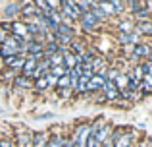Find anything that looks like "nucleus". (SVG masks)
Segmentation results:
<instances>
[{
  "label": "nucleus",
  "mask_w": 152,
  "mask_h": 147,
  "mask_svg": "<svg viewBox=\"0 0 152 147\" xmlns=\"http://www.w3.org/2000/svg\"><path fill=\"white\" fill-rule=\"evenodd\" d=\"M102 147H114V141H112V140H108V141H106V143H104Z\"/></svg>",
  "instance_id": "nucleus-39"
},
{
  "label": "nucleus",
  "mask_w": 152,
  "mask_h": 147,
  "mask_svg": "<svg viewBox=\"0 0 152 147\" xmlns=\"http://www.w3.org/2000/svg\"><path fill=\"white\" fill-rule=\"evenodd\" d=\"M87 47H89V43H87L85 39H81V37H75L73 41H71V45L67 47V50H69L71 54H77V56H79V54H83V52L87 50Z\"/></svg>",
  "instance_id": "nucleus-11"
},
{
  "label": "nucleus",
  "mask_w": 152,
  "mask_h": 147,
  "mask_svg": "<svg viewBox=\"0 0 152 147\" xmlns=\"http://www.w3.org/2000/svg\"><path fill=\"white\" fill-rule=\"evenodd\" d=\"M66 74H67V70L64 68V66H52L50 68V75H54L56 79L62 78V75H66Z\"/></svg>",
  "instance_id": "nucleus-29"
},
{
  "label": "nucleus",
  "mask_w": 152,
  "mask_h": 147,
  "mask_svg": "<svg viewBox=\"0 0 152 147\" xmlns=\"http://www.w3.org/2000/svg\"><path fill=\"white\" fill-rule=\"evenodd\" d=\"M77 64H81V62H79V56H77V54H71L69 50H67V52L64 54V68L71 70V68H75Z\"/></svg>",
  "instance_id": "nucleus-17"
},
{
  "label": "nucleus",
  "mask_w": 152,
  "mask_h": 147,
  "mask_svg": "<svg viewBox=\"0 0 152 147\" xmlns=\"http://www.w3.org/2000/svg\"><path fill=\"white\" fill-rule=\"evenodd\" d=\"M12 56H18V50L12 49V47H8V45H0V58H2V60L12 58Z\"/></svg>",
  "instance_id": "nucleus-24"
},
{
  "label": "nucleus",
  "mask_w": 152,
  "mask_h": 147,
  "mask_svg": "<svg viewBox=\"0 0 152 147\" xmlns=\"http://www.w3.org/2000/svg\"><path fill=\"white\" fill-rule=\"evenodd\" d=\"M106 124V120H104V116H96L93 122H91V137H94L98 134V130L102 128V126Z\"/></svg>",
  "instance_id": "nucleus-22"
},
{
  "label": "nucleus",
  "mask_w": 152,
  "mask_h": 147,
  "mask_svg": "<svg viewBox=\"0 0 152 147\" xmlns=\"http://www.w3.org/2000/svg\"><path fill=\"white\" fill-rule=\"evenodd\" d=\"M127 75H129L131 79H135V81L141 83L142 78H145V70H142V64H137V66H131V70L127 72Z\"/></svg>",
  "instance_id": "nucleus-18"
},
{
  "label": "nucleus",
  "mask_w": 152,
  "mask_h": 147,
  "mask_svg": "<svg viewBox=\"0 0 152 147\" xmlns=\"http://www.w3.org/2000/svg\"><path fill=\"white\" fill-rule=\"evenodd\" d=\"M137 132H135L133 128H127L125 132H123V136H119L118 140L114 141V147H133L135 145V140H137ZM139 141V140H137Z\"/></svg>",
  "instance_id": "nucleus-5"
},
{
  "label": "nucleus",
  "mask_w": 152,
  "mask_h": 147,
  "mask_svg": "<svg viewBox=\"0 0 152 147\" xmlns=\"http://www.w3.org/2000/svg\"><path fill=\"white\" fill-rule=\"evenodd\" d=\"M133 49H135V47H131V45L121 47V52H123V54H127V56H131V54H133Z\"/></svg>",
  "instance_id": "nucleus-38"
},
{
  "label": "nucleus",
  "mask_w": 152,
  "mask_h": 147,
  "mask_svg": "<svg viewBox=\"0 0 152 147\" xmlns=\"http://www.w3.org/2000/svg\"><path fill=\"white\" fill-rule=\"evenodd\" d=\"M12 85L18 87V89H33V79L19 74V75H15V78L12 79Z\"/></svg>",
  "instance_id": "nucleus-14"
},
{
  "label": "nucleus",
  "mask_w": 152,
  "mask_h": 147,
  "mask_svg": "<svg viewBox=\"0 0 152 147\" xmlns=\"http://www.w3.org/2000/svg\"><path fill=\"white\" fill-rule=\"evenodd\" d=\"M10 35H15V37L23 39V41H27V37H29V33H27V27L23 21H12L10 23Z\"/></svg>",
  "instance_id": "nucleus-10"
},
{
  "label": "nucleus",
  "mask_w": 152,
  "mask_h": 147,
  "mask_svg": "<svg viewBox=\"0 0 152 147\" xmlns=\"http://www.w3.org/2000/svg\"><path fill=\"white\" fill-rule=\"evenodd\" d=\"M33 89L35 91H41V93H45V91H48V83H46L45 78H39L33 81Z\"/></svg>",
  "instance_id": "nucleus-27"
},
{
  "label": "nucleus",
  "mask_w": 152,
  "mask_h": 147,
  "mask_svg": "<svg viewBox=\"0 0 152 147\" xmlns=\"http://www.w3.org/2000/svg\"><path fill=\"white\" fill-rule=\"evenodd\" d=\"M112 130H114V126H112V124H108V122L102 126L100 130H98V134L94 136V140H96V143H98V145H104L108 140H110V136H112Z\"/></svg>",
  "instance_id": "nucleus-12"
},
{
  "label": "nucleus",
  "mask_w": 152,
  "mask_h": 147,
  "mask_svg": "<svg viewBox=\"0 0 152 147\" xmlns=\"http://www.w3.org/2000/svg\"><path fill=\"white\" fill-rule=\"evenodd\" d=\"M2 16L6 21H18L21 18V2H8L2 10Z\"/></svg>",
  "instance_id": "nucleus-4"
},
{
  "label": "nucleus",
  "mask_w": 152,
  "mask_h": 147,
  "mask_svg": "<svg viewBox=\"0 0 152 147\" xmlns=\"http://www.w3.org/2000/svg\"><path fill=\"white\" fill-rule=\"evenodd\" d=\"M69 87V78L66 75H62V78H58V85H56V89H67Z\"/></svg>",
  "instance_id": "nucleus-33"
},
{
  "label": "nucleus",
  "mask_w": 152,
  "mask_h": 147,
  "mask_svg": "<svg viewBox=\"0 0 152 147\" xmlns=\"http://www.w3.org/2000/svg\"><path fill=\"white\" fill-rule=\"evenodd\" d=\"M131 19H133V21H146V19H152V12L146 10V8H142V10L135 12V14L131 16Z\"/></svg>",
  "instance_id": "nucleus-21"
},
{
  "label": "nucleus",
  "mask_w": 152,
  "mask_h": 147,
  "mask_svg": "<svg viewBox=\"0 0 152 147\" xmlns=\"http://www.w3.org/2000/svg\"><path fill=\"white\" fill-rule=\"evenodd\" d=\"M75 4L81 12H91V0H75Z\"/></svg>",
  "instance_id": "nucleus-34"
},
{
  "label": "nucleus",
  "mask_w": 152,
  "mask_h": 147,
  "mask_svg": "<svg viewBox=\"0 0 152 147\" xmlns=\"http://www.w3.org/2000/svg\"><path fill=\"white\" fill-rule=\"evenodd\" d=\"M135 31L141 37H152V19L146 21H135Z\"/></svg>",
  "instance_id": "nucleus-13"
},
{
  "label": "nucleus",
  "mask_w": 152,
  "mask_h": 147,
  "mask_svg": "<svg viewBox=\"0 0 152 147\" xmlns=\"http://www.w3.org/2000/svg\"><path fill=\"white\" fill-rule=\"evenodd\" d=\"M69 134H48V147H64V141Z\"/></svg>",
  "instance_id": "nucleus-15"
},
{
  "label": "nucleus",
  "mask_w": 152,
  "mask_h": 147,
  "mask_svg": "<svg viewBox=\"0 0 152 147\" xmlns=\"http://www.w3.org/2000/svg\"><path fill=\"white\" fill-rule=\"evenodd\" d=\"M60 14L64 16V23L66 25H75L83 12L77 8V4L73 0H60Z\"/></svg>",
  "instance_id": "nucleus-1"
},
{
  "label": "nucleus",
  "mask_w": 152,
  "mask_h": 147,
  "mask_svg": "<svg viewBox=\"0 0 152 147\" xmlns=\"http://www.w3.org/2000/svg\"><path fill=\"white\" fill-rule=\"evenodd\" d=\"M33 147H48V134L35 132L33 134Z\"/></svg>",
  "instance_id": "nucleus-16"
},
{
  "label": "nucleus",
  "mask_w": 152,
  "mask_h": 147,
  "mask_svg": "<svg viewBox=\"0 0 152 147\" xmlns=\"http://www.w3.org/2000/svg\"><path fill=\"white\" fill-rule=\"evenodd\" d=\"M8 35H10V31H6V29H4L2 25H0V45H4V43H6Z\"/></svg>",
  "instance_id": "nucleus-37"
},
{
  "label": "nucleus",
  "mask_w": 152,
  "mask_h": 147,
  "mask_svg": "<svg viewBox=\"0 0 152 147\" xmlns=\"http://www.w3.org/2000/svg\"><path fill=\"white\" fill-rule=\"evenodd\" d=\"M50 64L52 66H64V54L62 52H56L50 56Z\"/></svg>",
  "instance_id": "nucleus-31"
},
{
  "label": "nucleus",
  "mask_w": 152,
  "mask_h": 147,
  "mask_svg": "<svg viewBox=\"0 0 152 147\" xmlns=\"http://www.w3.org/2000/svg\"><path fill=\"white\" fill-rule=\"evenodd\" d=\"M77 25H79V29H81L83 33H87V35H94V33H98V31L102 29V25L93 18L91 12H83L81 18H79V21H77Z\"/></svg>",
  "instance_id": "nucleus-3"
},
{
  "label": "nucleus",
  "mask_w": 152,
  "mask_h": 147,
  "mask_svg": "<svg viewBox=\"0 0 152 147\" xmlns=\"http://www.w3.org/2000/svg\"><path fill=\"white\" fill-rule=\"evenodd\" d=\"M96 50L93 49V47H87V50L83 54H79V62H81V64H91V62H93V58L96 56Z\"/></svg>",
  "instance_id": "nucleus-20"
},
{
  "label": "nucleus",
  "mask_w": 152,
  "mask_h": 147,
  "mask_svg": "<svg viewBox=\"0 0 152 147\" xmlns=\"http://www.w3.org/2000/svg\"><path fill=\"white\" fill-rule=\"evenodd\" d=\"M56 95H58L60 99H64V101H67V99H71V97H75V93L67 87V89H56Z\"/></svg>",
  "instance_id": "nucleus-28"
},
{
  "label": "nucleus",
  "mask_w": 152,
  "mask_h": 147,
  "mask_svg": "<svg viewBox=\"0 0 152 147\" xmlns=\"http://www.w3.org/2000/svg\"><path fill=\"white\" fill-rule=\"evenodd\" d=\"M25 60H27V54H18V56L6 58V60H4V68H8V70H14V72L21 74V70H23V64H25Z\"/></svg>",
  "instance_id": "nucleus-7"
},
{
  "label": "nucleus",
  "mask_w": 152,
  "mask_h": 147,
  "mask_svg": "<svg viewBox=\"0 0 152 147\" xmlns=\"http://www.w3.org/2000/svg\"><path fill=\"white\" fill-rule=\"evenodd\" d=\"M112 6H114V12H115V18H123L127 14V8H125V2H119V0H110Z\"/></svg>",
  "instance_id": "nucleus-23"
},
{
  "label": "nucleus",
  "mask_w": 152,
  "mask_h": 147,
  "mask_svg": "<svg viewBox=\"0 0 152 147\" xmlns=\"http://www.w3.org/2000/svg\"><path fill=\"white\" fill-rule=\"evenodd\" d=\"M146 62H150V64H152V52H150V56L146 58Z\"/></svg>",
  "instance_id": "nucleus-40"
},
{
  "label": "nucleus",
  "mask_w": 152,
  "mask_h": 147,
  "mask_svg": "<svg viewBox=\"0 0 152 147\" xmlns=\"http://www.w3.org/2000/svg\"><path fill=\"white\" fill-rule=\"evenodd\" d=\"M133 147H135V145H133Z\"/></svg>",
  "instance_id": "nucleus-41"
},
{
  "label": "nucleus",
  "mask_w": 152,
  "mask_h": 147,
  "mask_svg": "<svg viewBox=\"0 0 152 147\" xmlns=\"http://www.w3.org/2000/svg\"><path fill=\"white\" fill-rule=\"evenodd\" d=\"M106 64H108V62H106V56H104V54H100V52H98L96 56L93 58V62H91V66H93L94 72H98V70H100L102 66H106Z\"/></svg>",
  "instance_id": "nucleus-25"
},
{
  "label": "nucleus",
  "mask_w": 152,
  "mask_h": 147,
  "mask_svg": "<svg viewBox=\"0 0 152 147\" xmlns=\"http://www.w3.org/2000/svg\"><path fill=\"white\" fill-rule=\"evenodd\" d=\"M115 31H118V33H133V31H135V21L131 19V16H123V18H118V23H115Z\"/></svg>",
  "instance_id": "nucleus-9"
},
{
  "label": "nucleus",
  "mask_w": 152,
  "mask_h": 147,
  "mask_svg": "<svg viewBox=\"0 0 152 147\" xmlns=\"http://www.w3.org/2000/svg\"><path fill=\"white\" fill-rule=\"evenodd\" d=\"M127 83H129V75H127V72H121L118 78L114 79V85H115V89H118V91L127 89Z\"/></svg>",
  "instance_id": "nucleus-19"
},
{
  "label": "nucleus",
  "mask_w": 152,
  "mask_h": 147,
  "mask_svg": "<svg viewBox=\"0 0 152 147\" xmlns=\"http://www.w3.org/2000/svg\"><path fill=\"white\" fill-rule=\"evenodd\" d=\"M45 79H46V83H48V89H56V85H58V79H56L54 75H50V74H48Z\"/></svg>",
  "instance_id": "nucleus-35"
},
{
  "label": "nucleus",
  "mask_w": 152,
  "mask_h": 147,
  "mask_svg": "<svg viewBox=\"0 0 152 147\" xmlns=\"http://www.w3.org/2000/svg\"><path fill=\"white\" fill-rule=\"evenodd\" d=\"M135 147H152V143H150L148 137H142V140H139L137 143H135Z\"/></svg>",
  "instance_id": "nucleus-36"
},
{
  "label": "nucleus",
  "mask_w": 152,
  "mask_h": 147,
  "mask_svg": "<svg viewBox=\"0 0 152 147\" xmlns=\"http://www.w3.org/2000/svg\"><path fill=\"white\" fill-rule=\"evenodd\" d=\"M69 137L77 147H87V140L91 137V122H77L71 130Z\"/></svg>",
  "instance_id": "nucleus-2"
},
{
  "label": "nucleus",
  "mask_w": 152,
  "mask_h": 147,
  "mask_svg": "<svg viewBox=\"0 0 152 147\" xmlns=\"http://www.w3.org/2000/svg\"><path fill=\"white\" fill-rule=\"evenodd\" d=\"M15 75H19V74H18V72H14V70L4 68V72H2V75H0V79H2V81H10V83H12V79H14Z\"/></svg>",
  "instance_id": "nucleus-30"
},
{
  "label": "nucleus",
  "mask_w": 152,
  "mask_h": 147,
  "mask_svg": "<svg viewBox=\"0 0 152 147\" xmlns=\"http://www.w3.org/2000/svg\"><path fill=\"white\" fill-rule=\"evenodd\" d=\"M100 93L104 95V99H106V103H115V101H119V91L115 89V85H114V81H104V85H102V91Z\"/></svg>",
  "instance_id": "nucleus-8"
},
{
  "label": "nucleus",
  "mask_w": 152,
  "mask_h": 147,
  "mask_svg": "<svg viewBox=\"0 0 152 147\" xmlns=\"http://www.w3.org/2000/svg\"><path fill=\"white\" fill-rule=\"evenodd\" d=\"M118 43L119 47H137L139 43H142V37L137 33V31H133V33H118Z\"/></svg>",
  "instance_id": "nucleus-6"
},
{
  "label": "nucleus",
  "mask_w": 152,
  "mask_h": 147,
  "mask_svg": "<svg viewBox=\"0 0 152 147\" xmlns=\"http://www.w3.org/2000/svg\"><path fill=\"white\" fill-rule=\"evenodd\" d=\"M119 74H121V70H119V68H114V66H110V68H108V75H106V79H108V81H114V79L118 78Z\"/></svg>",
  "instance_id": "nucleus-32"
},
{
  "label": "nucleus",
  "mask_w": 152,
  "mask_h": 147,
  "mask_svg": "<svg viewBox=\"0 0 152 147\" xmlns=\"http://www.w3.org/2000/svg\"><path fill=\"white\" fill-rule=\"evenodd\" d=\"M98 8H100V10H102L104 14H106L108 18H110V19L115 16V12H114V6H112V2H110V0H108V2H98Z\"/></svg>",
  "instance_id": "nucleus-26"
}]
</instances>
